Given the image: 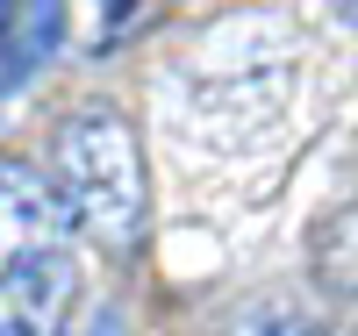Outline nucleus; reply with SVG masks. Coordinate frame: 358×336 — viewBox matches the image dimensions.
I'll return each mask as SVG.
<instances>
[{
    "mask_svg": "<svg viewBox=\"0 0 358 336\" xmlns=\"http://www.w3.org/2000/svg\"><path fill=\"white\" fill-rule=\"evenodd\" d=\"M72 236L79 222L50 179L22 158H0V322L8 329L57 336V322L79 293Z\"/></svg>",
    "mask_w": 358,
    "mask_h": 336,
    "instance_id": "nucleus-1",
    "label": "nucleus"
},
{
    "mask_svg": "<svg viewBox=\"0 0 358 336\" xmlns=\"http://www.w3.org/2000/svg\"><path fill=\"white\" fill-rule=\"evenodd\" d=\"M50 187L101 251L143 243V143L122 108L86 101L50 129Z\"/></svg>",
    "mask_w": 358,
    "mask_h": 336,
    "instance_id": "nucleus-2",
    "label": "nucleus"
},
{
    "mask_svg": "<svg viewBox=\"0 0 358 336\" xmlns=\"http://www.w3.org/2000/svg\"><path fill=\"white\" fill-rule=\"evenodd\" d=\"M315 258H322V272H330L337 286H358V207H351V215H337L330 229H322Z\"/></svg>",
    "mask_w": 358,
    "mask_h": 336,
    "instance_id": "nucleus-3",
    "label": "nucleus"
},
{
    "mask_svg": "<svg viewBox=\"0 0 358 336\" xmlns=\"http://www.w3.org/2000/svg\"><path fill=\"white\" fill-rule=\"evenodd\" d=\"M251 329H265V336H322L308 315H294V308H273L265 322H251Z\"/></svg>",
    "mask_w": 358,
    "mask_h": 336,
    "instance_id": "nucleus-4",
    "label": "nucleus"
},
{
    "mask_svg": "<svg viewBox=\"0 0 358 336\" xmlns=\"http://www.w3.org/2000/svg\"><path fill=\"white\" fill-rule=\"evenodd\" d=\"M330 8H337V15H344V22H358V0H330Z\"/></svg>",
    "mask_w": 358,
    "mask_h": 336,
    "instance_id": "nucleus-5",
    "label": "nucleus"
}]
</instances>
